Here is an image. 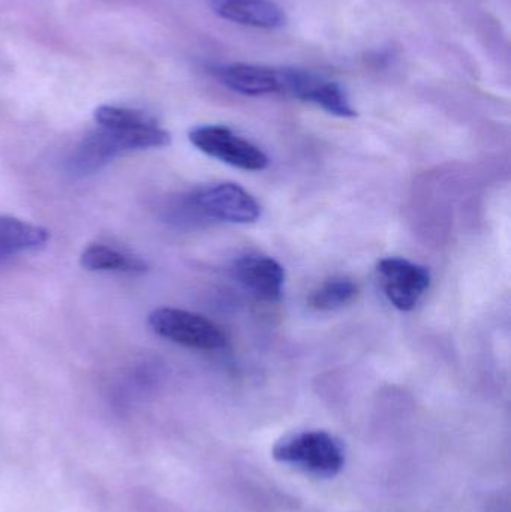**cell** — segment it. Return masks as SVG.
<instances>
[{"label":"cell","mask_w":511,"mask_h":512,"mask_svg":"<svg viewBox=\"0 0 511 512\" xmlns=\"http://www.w3.org/2000/svg\"><path fill=\"white\" fill-rule=\"evenodd\" d=\"M171 137L158 122L138 128H102L84 137L69 155L66 167L74 176L84 177L135 150L159 149L170 144Z\"/></svg>","instance_id":"6da1fadb"},{"label":"cell","mask_w":511,"mask_h":512,"mask_svg":"<svg viewBox=\"0 0 511 512\" xmlns=\"http://www.w3.org/2000/svg\"><path fill=\"white\" fill-rule=\"evenodd\" d=\"M261 207L248 191L237 183L224 182L195 189L167 209L173 222L218 221L227 224H254Z\"/></svg>","instance_id":"7a4b0ae2"},{"label":"cell","mask_w":511,"mask_h":512,"mask_svg":"<svg viewBox=\"0 0 511 512\" xmlns=\"http://www.w3.org/2000/svg\"><path fill=\"white\" fill-rule=\"evenodd\" d=\"M273 457L285 465L318 477H333L344 468V448L338 439L320 430L297 433L279 442Z\"/></svg>","instance_id":"3957f363"},{"label":"cell","mask_w":511,"mask_h":512,"mask_svg":"<svg viewBox=\"0 0 511 512\" xmlns=\"http://www.w3.org/2000/svg\"><path fill=\"white\" fill-rule=\"evenodd\" d=\"M149 324L159 336L186 348L218 351L227 345V336L218 324L188 310L161 307L150 313Z\"/></svg>","instance_id":"277c9868"},{"label":"cell","mask_w":511,"mask_h":512,"mask_svg":"<svg viewBox=\"0 0 511 512\" xmlns=\"http://www.w3.org/2000/svg\"><path fill=\"white\" fill-rule=\"evenodd\" d=\"M189 141L204 155L239 170L263 171L269 165V158L260 147L239 137L227 126H197L189 132Z\"/></svg>","instance_id":"5b68a950"},{"label":"cell","mask_w":511,"mask_h":512,"mask_svg":"<svg viewBox=\"0 0 511 512\" xmlns=\"http://www.w3.org/2000/svg\"><path fill=\"white\" fill-rule=\"evenodd\" d=\"M377 271L384 295L401 312L413 310L431 286V271L408 259H381Z\"/></svg>","instance_id":"8992f818"},{"label":"cell","mask_w":511,"mask_h":512,"mask_svg":"<svg viewBox=\"0 0 511 512\" xmlns=\"http://www.w3.org/2000/svg\"><path fill=\"white\" fill-rule=\"evenodd\" d=\"M281 78V93L318 105L333 116L345 119L357 116L347 93L338 83L323 80L318 75L300 69H281Z\"/></svg>","instance_id":"52a82bcc"},{"label":"cell","mask_w":511,"mask_h":512,"mask_svg":"<svg viewBox=\"0 0 511 512\" xmlns=\"http://www.w3.org/2000/svg\"><path fill=\"white\" fill-rule=\"evenodd\" d=\"M231 276L258 300L273 303L284 295V267L270 256H240L231 265Z\"/></svg>","instance_id":"ba28073f"},{"label":"cell","mask_w":511,"mask_h":512,"mask_svg":"<svg viewBox=\"0 0 511 512\" xmlns=\"http://www.w3.org/2000/svg\"><path fill=\"white\" fill-rule=\"evenodd\" d=\"M216 74L224 86L240 95L263 96L281 93V69L248 63H231L219 68Z\"/></svg>","instance_id":"9c48e42d"},{"label":"cell","mask_w":511,"mask_h":512,"mask_svg":"<svg viewBox=\"0 0 511 512\" xmlns=\"http://www.w3.org/2000/svg\"><path fill=\"white\" fill-rule=\"evenodd\" d=\"M215 11L225 20L261 29H276L287 20L284 9L272 0H219Z\"/></svg>","instance_id":"30bf717a"},{"label":"cell","mask_w":511,"mask_h":512,"mask_svg":"<svg viewBox=\"0 0 511 512\" xmlns=\"http://www.w3.org/2000/svg\"><path fill=\"white\" fill-rule=\"evenodd\" d=\"M50 239L45 228L21 219L0 216V264L27 252L39 251Z\"/></svg>","instance_id":"8fae6325"},{"label":"cell","mask_w":511,"mask_h":512,"mask_svg":"<svg viewBox=\"0 0 511 512\" xmlns=\"http://www.w3.org/2000/svg\"><path fill=\"white\" fill-rule=\"evenodd\" d=\"M80 264L90 271L113 273H146L149 264L140 256L105 245H90L81 254Z\"/></svg>","instance_id":"7c38bea8"},{"label":"cell","mask_w":511,"mask_h":512,"mask_svg":"<svg viewBox=\"0 0 511 512\" xmlns=\"http://www.w3.org/2000/svg\"><path fill=\"white\" fill-rule=\"evenodd\" d=\"M357 292L359 286L350 277H332L311 292L308 303L312 309L330 312L350 304Z\"/></svg>","instance_id":"4fadbf2b"},{"label":"cell","mask_w":511,"mask_h":512,"mask_svg":"<svg viewBox=\"0 0 511 512\" xmlns=\"http://www.w3.org/2000/svg\"><path fill=\"white\" fill-rule=\"evenodd\" d=\"M95 120L102 128H138V126L156 122L144 111L114 107V105H102V107L96 108Z\"/></svg>","instance_id":"5bb4252c"}]
</instances>
